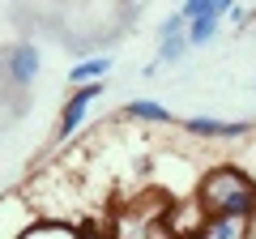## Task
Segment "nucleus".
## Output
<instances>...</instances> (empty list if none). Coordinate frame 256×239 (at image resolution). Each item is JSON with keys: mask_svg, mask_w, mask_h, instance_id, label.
<instances>
[{"mask_svg": "<svg viewBox=\"0 0 256 239\" xmlns=\"http://www.w3.org/2000/svg\"><path fill=\"white\" fill-rule=\"evenodd\" d=\"M184 52H188V38L184 34H166L162 47H158V60H162V64H175V60H184Z\"/></svg>", "mask_w": 256, "mask_h": 239, "instance_id": "8", "label": "nucleus"}, {"mask_svg": "<svg viewBox=\"0 0 256 239\" xmlns=\"http://www.w3.org/2000/svg\"><path fill=\"white\" fill-rule=\"evenodd\" d=\"M38 64H43V56H38L34 43H18L9 47V60H4V73H9L13 86H30L38 77Z\"/></svg>", "mask_w": 256, "mask_h": 239, "instance_id": "2", "label": "nucleus"}, {"mask_svg": "<svg viewBox=\"0 0 256 239\" xmlns=\"http://www.w3.org/2000/svg\"><path fill=\"white\" fill-rule=\"evenodd\" d=\"M188 132L196 137H248V124H222V120H210V116H192L188 120Z\"/></svg>", "mask_w": 256, "mask_h": 239, "instance_id": "4", "label": "nucleus"}, {"mask_svg": "<svg viewBox=\"0 0 256 239\" xmlns=\"http://www.w3.org/2000/svg\"><path fill=\"white\" fill-rule=\"evenodd\" d=\"M201 196L214 210V218H230V222L256 218V188L248 184L239 171H214L210 180H205Z\"/></svg>", "mask_w": 256, "mask_h": 239, "instance_id": "1", "label": "nucleus"}, {"mask_svg": "<svg viewBox=\"0 0 256 239\" xmlns=\"http://www.w3.org/2000/svg\"><path fill=\"white\" fill-rule=\"evenodd\" d=\"M111 68V56H94V60H82V64H73V73H68V82L82 90V86H94L102 73Z\"/></svg>", "mask_w": 256, "mask_h": 239, "instance_id": "5", "label": "nucleus"}, {"mask_svg": "<svg viewBox=\"0 0 256 239\" xmlns=\"http://www.w3.org/2000/svg\"><path fill=\"white\" fill-rule=\"evenodd\" d=\"M128 116L132 120H150V124H166L171 111H166L162 102H154V98H137V102H128Z\"/></svg>", "mask_w": 256, "mask_h": 239, "instance_id": "6", "label": "nucleus"}, {"mask_svg": "<svg viewBox=\"0 0 256 239\" xmlns=\"http://www.w3.org/2000/svg\"><path fill=\"white\" fill-rule=\"evenodd\" d=\"M214 239H239V222H230V218H214Z\"/></svg>", "mask_w": 256, "mask_h": 239, "instance_id": "9", "label": "nucleus"}, {"mask_svg": "<svg viewBox=\"0 0 256 239\" xmlns=\"http://www.w3.org/2000/svg\"><path fill=\"white\" fill-rule=\"evenodd\" d=\"M98 94H102V82L73 90V98L64 102V116H60V137H73V132H77V124L86 120V111H90V102L98 98Z\"/></svg>", "mask_w": 256, "mask_h": 239, "instance_id": "3", "label": "nucleus"}, {"mask_svg": "<svg viewBox=\"0 0 256 239\" xmlns=\"http://www.w3.org/2000/svg\"><path fill=\"white\" fill-rule=\"evenodd\" d=\"M214 34H218V18H205V22H188V30H184L188 47H201V43H210Z\"/></svg>", "mask_w": 256, "mask_h": 239, "instance_id": "7", "label": "nucleus"}]
</instances>
